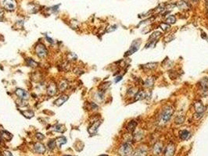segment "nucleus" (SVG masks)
Here are the masks:
<instances>
[{
  "instance_id": "f257e3e1",
  "label": "nucleus",
  "mask_w": 208,
  "mask_h": 156,
  "mask_svg": "<svg viewBox=\"0 0 208 156\" xmlns=\"http://www.w3.org/2000/svg\"><path fill=\"white\" fill-rule=\"evenodd\" d=\"M133 153L131 144L128 142H125L120 146L118 149V154L121 156H130Z\"/></svg>"
},
{
  "instance_id": "f03ea898",
  "label": "nucleus",
  "mask_w": 208,
  "mask_h": 156,
  "mask_svg": "<svg viewBox=\"0 0 208 156\" xmlns=\"http://www.w3.org/2000/svg\"><path fill=\"white\" fill-rule=\"evenodd\" d=\"M173 113H174V109L171 106L167 105L164 108L163 113H162V120L164 121V123H167L170 120L171 116L173 115Z\"/></svg>"
},
{
  "instance_id": "7ed1b4c3",
  "label": "nucleus",
  "mask_w": 208,
  "mask_h": 156,
  "mask_svg": "<svg viewBox=\"0 0 208 156\" xmlns=\"http://www.w3.org/2000/svg\"><path fill=\"white\" fill-rule=\"evenodd\" d=\"M0 5L8 11H13L16 7L15 0H0Z\"/></svg>"
},
{
  "instance_id": "20e7f679",
  "label": "nucleus",
  "mask_w": 208,
  "mask_h": 156,
  "mask_svg": "<svg viewBox=\"0 0 208 156\" xmlns=\"http://www.w3.org/2000/svg\"><path fill=\"white\" fill-rule=\"evenodd\" d=\"M35 52L37 56L39 58H45L46 57L47 54H48V51L46 48V46L42 44V43H39L35 47Z\"/></svg>"
},
{
  "instance_id": "39448f33",
  "label": "nucleus",
  "mask_w": 208,
  "mask_h": 156,
  "mask_svg": "<svg viewBox=\"0 0 208 156\" xmlns=\"http://www.w3.org/2000/svg\"><path fill=\"white\" fill-rule=\"evenodd\" d=\"M100 124H101V121L100 120H96V121L93 122V123L91 126H90L89 128L88 129V133L91 134V135H95L97 133L98 128H99V126H100Z\"/></svg>"
},
{
  "instance_id": "423d86ee",
  "label": "nucleus",
  "mask_w": 208,
  "mask_h": 156,
  "mask_svg": "<svg viewBox=\"0 0 208 156\" xmlns=\"http://www.w3.org/2000/svg\"><path fill=\"white\" fill-rule=\"evenodd\" d=\"M175 151V146L174 144H169L164 149V156H173Z\"/></svg>"
},
{
  "instance_id": "0eeeda50",
  "label": "nucleus",
  "mask_w": 208,
  "mask_h": 156,
  "mask_svg": "<svg viewBox=\"0 0 208 156\" xmlns=\"http://www.w3.org/2000/svg\"><path fill=\"white\" fill-rule=\"evenodd\" d=\"M15 93L16 95L18 96V98H19L20 99H23V100H27L28 98H29V95L28 94V92H27L26 91L21 89V88H18L15 91Z\"/></svg>"
},
{
  "instance_id": "6e6552de",
  "label": "nucleus",
  "mask_w": 208,
  "mask_h": 156,
  "mask_svg": "<svg viewBox=\"0 0 208 156\" xmlns=\"http://www.w3.org/2000/svg\"><path fill=\"white\" fill-rule=\"evenodd\" d=\"M200 87L202 92H203V93L208 92V79L206 77H203L200 81Z\"/></svg>"
},
{
  "instance_id": "1a4fd4ad",
  "label": "nucleus",
  "mask_w": 208,
  "mask_h": 156,
  "mask_svg": "<svg viewBox=\"0 0 208 156\" xmlns=\"http://www.w3.org/2000/svg\"><path fill=\"white\" fill-rule=\"evenodd\" d=\"M34 151L36 153L42 154L46 151V147L44 146V144H42L41 143H36L34 144Z\"/></svg>"
},
{
  "instance_id": "9d476101",
  "label": "nucleus",
  "mask_w": 208,
  "mask_h": 156,
  "mask_svg": "<svg viewBox=\"0 0 208 156\" xmlns=\"http://www.w3.org/2000/svg\"><path fill=\"white\" fill-rule=\"evenodd\" d=\"M194 108L196 110V113H202L204 112V106L200 101H196L194 102Z\"/></svg>"
},
{
  "instance_id": "9b49d317",
  "label": "nucleus",
  "mask_w": 208,
  "mask_h": 156,
  "mask_svg": "<svg viewBox=\"0 0 208 156\" xmlns=\"http://www.w3.org/2000/svg\"><path fill=\"white\" fill-rule=\"evenodd\" d=\"M57 87H56V85L55 84H50L47 88V94L48 95L52 97L54 95H56V92H57Z\"/></svg>"
},
{
  "instance_id": "f8f14e48",
  "label": "nucleus",
  "mask_w": 208,
  "mask_h": 156,
  "mask_svg": "<svg viewBox=\"0 0 208 156\" xmlns=\"http://www.w3.org/2000/svg\"><path fill=\"white\" fill-rule=\"evenodd\" d=\"M132 156H146V149L142 147L140 148H138L135 152H133Z\"/></svg>"
},
{
  "instance_id": "ddd939ff",
  "label": "nucleus",
  "mask_w": 208,
  "mask_h": 156,
  "mask_svg": "<svg viewBox=\"0 0 208 156\" xmlns=\"http://www.w3.org/2000/svg\"><path fill=\"white\" fill-rule=\"evenodd\" d=\"M68 100V96L67 95H63V96H60V98H58L56 101H55V105H57V106H60L64 104V102H66Z\"/></svg>"
},
{
  "instance_id": "4468645a",
  "label": "nucleus",
  "mask_w": 208,
  "mask_h": 156,
  "mask_svg": "<svg viewBox=\"0 0 208 156\" xmlns=\"http://www.w3.org/2000/svg\"><path fill=\"white\" fill-rule=\"evenodd\" d=\"M146 96V93L144 91H139L137 92V94L135 95V101H139V100H142L143 98H145Z\"/></svg>"
},
{
  "instance_id": "2eb2a0df",
  "label": "nucleus",
  "mask_w": 208,
  "mask_h": 156,
  "mask_svg": "<svg viewBox=\"0 0 208 156\" xmlns=\"http://www.w3.org/2000/svg\"><path fill=\"white\" fill-rule=\"evenodd\" d=\"M68 86V83H67V81L66 80H61L59 84H58V89L60 91H64L67 87Z\"/></svg>"
},
{
  "instance_id": "dca6fc26",
  "label": "nucleus",
  "mask_w": 208,
  "mask_h": 156,
  "mask_svg": "<svg viewBox=\"0 0 208 156\" xmlns=\"http://www.w3.org/2000/svg\"><path fill=\"white\" fill-rule=\"evenodd\" d=\"M162 149H163L162 144L161 143H157L154 146H153V153H154L155 154H159L162 151Z\"/></svg>"
},
{
  "instance_id": "f3484780",
  "label": "nucleus",
  "mask_w": 208,
  "mask_h": 156,
  "mask_svg": "<svg viewBox=\"0 0 208 156\" xmlns=\"http://www.w3.org/2000/svg\"><path fill=\"white\" fill-rule=\"evenodd\" d=\"M189 136H190V133H189L188 130H182V131H180L179 133V137H180V139L181 140H182V141H185V140H187Z\"/></svg>"
},
{
  "instance_id": "a211bd4d",
  "label": "nucleus",
  "mask_w": 208,
  "mask_h": 156,
  "mask_svg": "<svg viewBox=\"0 0 208 156\" xmlns=\"http://www.w3.org/2000/svg\"><path fill=\"white\" fill-rule=\"evenodd\" d=\"M137 126V123L136 121H135V120H131L130 121L128 125H127V129L129 132H133L135 130V128H136Z\"/></svg>"
},
{
  "instance_id": "6ab92c4d",
  "label": "nucleus",
  "mask_w": 208,
  "mask_h": 156,
  "mask_svg": "<svg viewBox=\"0 0 208 156\" xmlns=\"http://www.w3.org/2000/svg\"><path fill=\"white\" fill-rule=\"evenodd\" d=\"M67 143V138L64 137H60L56 140V144L58 146V148H60L62 145H64Z\"/></svg>"
},
{
  "instance_id": "aec40b11",
  "label": "nucleus",
  "mask_w": 208,
  "mask_h": 156,
  "mask_svg": "<svg viewBox=\"0 0 208 156\" xmlns=\"http://www.w3.org/2000/svg\"><path fill=\"white\" fill-rule=\"evenodd\" d=\"M0 136H1L2 138H3L4 140H6L7 141H10L12 138V135L6 131H2L0 133Z\"/></svg>"
},
{
  "instance_id": "412c9836",
  "label": "nucleus",
  "mask_w": 208,
  "mask_h": 156,
  "mask_svg": "<svg viewBox=\"0 0 208 156\" xmlns=\"http://www.w3.org/2000/svg\"><path fill=\"white\" fill-rule=\"evenodd\" d=\"M177 6L180 9V10H187V9L188 8V3L185 1H180L177 4Z\"/></svg>"
},
{
  "instance_id": "4be33fe9",
  "label": "nucleus",
  "mask_w": 208,
  "mask_h": 156,
  "mask_svg": "<svg viewBox=\"0 0 208 156\" xmlns=\"http://www.w3.org/2000/svg\"><path fill=\"white\" fill-rule=\"evenodd\" d=\"M154 81H155V78L154 77H149L146 79V83H145V85L148 87H150L153 85L154 84Z\"/></svg>"
},
{
  "instance_id": "5701e85b",
  "label": "nucleus",
  "mask_w": 208,
  "mask_h": 156,
  "mask_svg": "<svg viewBox=\"0 0 208 156\" xmlns=\"http://www.w3.org/2000/svg\"><path fill=\"white\" fill-rule=\"evenodd\" d=\"M139 49V48L137 47V46H135V45H133V46H131V48L126 52V54H125V56H131V54H133V53H135V52H136L137 50Z\"/></svg>"
},
{
  "instance_id": "b1692460",
  "label": "nucleus",
  "mask_w": 208,
  "mask_h": 156,
  "mask_svg": "<svg viewBox=\"0 0 208 156\" xmlns=\"http://www.w3.org/2000/svg\"><path fill=\"white\" fill-rule=\"evenodd\" d=\"M52 130H55L56 132H64L65 130V128L64 127V126H62V125H56V126H54L53 128H52Z\"/></svg>"
},
{
  "instance_id": "393cba45",
  "label": "nucleus",
  "mask_w": 208,
  "mask_h": 156,
  "mask_svg": "<svg viewBox=\"0 0 208 156\" xmlns=\"http://www.w3.org/2000/svg\"><path fill=\"white\" fill-rule=\"evenodd\" d=\"M26 62L28 63V65L29 66H31V67H35L38 66V63L36 62L35 61H34L32 59H26Z\"/></svg>"
},
{
  "instance_id": "a878e982",
  "label": "nucleus",
  "mask_w": 208,
  "mask_h": 156,
  "mask_svg": "<svg viewBox=\"0 0 208 156\" xmlns=\"http://www.w3.org/2000/svg\"><path fill=\"white\" fill-rule=\"evenodd\" d=\"M21 113L24 115V116H25L26 118H31L34 116V113L31 110H27V111L24 112H21Z\"/></svg>"
},
{
  "instance_id": "bb28decb",
  "label": "nucleus",
  "mask_w": 208,
  "mask_h": 156,
  "mask_svg": "<svg viewBox=\"0 0 208 156\" xmlns=\"http://www.w3.org/2000/svg\"><path fill=\"white\" fill-rule=\"evenodd\" d=\"M175 21H176V18H175V16H173V15L169 16L167 18V20H166V22H167V24H175Z\"/></svg>"
},
{
  "instance_id": "cd10ccee",
  "label": "nucleus",
  "mask_w": 208,
  "mask_h": 156,
  "mask_svg": "<svg viewBox=\"0 0 208 156\" xmlns=\"http://www.w3.org/2000/svg\"><path fill=\"white\" fill-rule=\"evenodd\" d=\"M67 59L70 60V61H74L77 59V56L73 52H70L67 55Z\"/></svg>"
},
{
  "instance_id": "c85d7f7f",
  "label": "nucleus",
  "mask_w": 208,
  "mask_h": 156,
  "mask_svg": "<svg viewBox=\"0 0 208 156\" xmlns=\"http://www.w3.org/2000/svg\"><path fill=\"white\" fill-rule=\"evenodd\" d=\"M184 121H185V117L183 116H178L175 119V123H177V124H181V123H184Z\"/></svg>"
},
{
  "instance_id": "c756f323",
  "label": "nucleus",
  "mask_w": 208,
  "mask_h": 156,
  "mask_svg": "<svg viewBox=\"0 0 208 156\" xmlns=\"http://www.w3.org/2000/svg\"><path fill=\"white\" fill-rule=\"evenodd\" d=\"M48 146H49V148L50 150L54 149L55 148V147H56V141H54V140L49 141V142L48 143Z\"/></svg>"
},
{
  "instance_id": "7c9ffc66",
  "label": "nucleus",
  "mask_w": 208,
  "mask_h": 156,
  "mask_svg": "<svg viewBox=\"0 0 208 156\" xmlns=\"http://www.w3.org/2000/svg\"><path fill=\"white\" fill-rule=\"evenodd\" d=\"M157 65V63L156 62H153V63H147L146 65H145V67L148 68V69H153L155 68Z\"/></svg>"
},
{
  "instance_id": "2f4dec72",
  "label": "nucleus",
  "mask_w": 208,
  "mask_h": 156,
  "mask_svg": "<svg viewBox=\"0 0 208 156\" xmlns=\"http://www.w3.org/2000/svg\"><path fill=\"white\" fill-rule=\"evenodd\" d=\"M110 82H106V83L103 84L100 86V88L102 89L101 91H104L106 89H107L108 87H110Z\"/></svg>"
},
{
  "instance_id": "473e14b6",
  "label": "nucleus",
  "mask_w": 208,
  "mask_h": 156,
  "mask_svg": "<svg viewBox=\"0 0 208 156\" xmlns=\"http://www.w3.org/2000/svg\"><path fill=\"white\" fill-rule=\"evenodd\" d=\"M160 35V32H158V31H157V32H154L153 33L151 36H150V39H155V38H157V37H159Z\"/></svg>"
},
{
  "instance_id": "72a5a7b5",
  "label": "nucleus",
  "mask_w": 208,
  "mask_h": 156,
  "mask_svg": "<svg viewBox=\"0 0 208 156\" xmlns=\"http://www.w3.org/2000/svg\"><path fill=\"white\" fill-rule=\"evenodd\" d=\"M160 27L164 30V31H167L170 28V26L167 25V24H160Z\"/></svg>"
},
{
  "instance_id": "f704fd0d",
  "label": "nucleus",
  "mask_w": 208,
  "mask_h": 156,
  "mask_svg": "<svg viewBox=\"0 0 208 156\" xmlns=\"http://www.w3.org/2000/svg\"><path fill=\"white\" fill-rule=\"evenodd\" d=\"M202 113H196L195 114H194V119L195 120H200V119L202 117Z\"/></svg>"
},
{
  "instance_id": "c9c22d12",
  "label": "nucleus",
  "mask_w": 208,
  "mask_h": 156,
  "mask_svg": "<svg viewBox=\"0 0 208 156\" xmlns=\"http://www.w3.org/2000/svg\"><path fill=\"white\" fill-rule=\"evenodd\" d=\"M36 137H37V138L38 139H39V140H42V139H44V135L43 134H42V133H36Z\"/></svg>"
},
{
  "instance_id": "e433bc0d",
  "label": "nucleus",
  "mask_w": 208,
  "mask_h": 156,
  "mask_svg": "<svg viewBox=\"0 0 208 156\" xmlns=\"http://www.w3.org/2000/svg\"><path fill=\"white\" fill-rule=\"evenodd\" d=\"M3 154V156H13L12 153L9 151H4Z\"/></svg>"
},
{
  "instance_id": "4c0bfd02",
  "label": "nucleus",
  "mask_w": 208,
  "mask_h": 156,
  "mask_svg": "<svg viewBox=\"0 0 208 156\" xmlns=\"http://www.w3.org/2000/svg\"><path fill=\"white\" fill-rule=\"evenodd\" d=\"M110 29H107V32H111V31H114L117 29V26H111L110 27H109Z\"/></svg>"
},
{
  "instance_id": "58836bf2",
  "label": "nucleus",
  "mask_w": 208,
  "mask_h": 156,
  "mask_svg": "<svg viewBox=\"0 0 208 156\" xmlns=\"http://www.w3.org/2000/svg\"><path fill=\"white\" fill-rule=\"evenodd\" d=\"M122 79V77L121 76H118V77H117L116 78H115V82L117 83V82H118L119 80H121Z\"/></svg>"
},
{
  "instance_id": "ea45409f",
  "label": "nucleus",
  "mask_w": 208,
  "mask_h": 156,
  "mask_svg": "<svg viewBox=\"0 0 208 156\" xmlns=\"http://www.w3.org/2000/svg\"><path fill=\"white\" fill-rule=\"evenodd\" d=\"M3 11L0 9V20L3 19Z\"/></svg>"
},
{
  "instance_id": "a19ab883",
  "label": "nucleus",
  "mask_w": 208,
  "mask_h": 156,
  "mask_svg": "<svg viewBox=\"0 0 208 156\" xmlns=\"http://www.w3.org/2000/svg\"><path fill=\"white\" fill-rule=\"evenodd\" d=\"M46 38H47V40H48V41L49 42H50V43H53V41H52V39H51L50 38H49V37L46 35Z\"/></svg>"
},
{
  "instance_id": "79ce46f5",
  "label": "nucleus",
  "mask_w": 208,
  "mask_h": 156,
  "mask_svg": "<svg viewBox=\"0 0 208 156\" xmlns=\"http://www.w3.org/2000/svg\"><path fill=\"white\" fill-rule=\"evenodd\" d=\"M99 156H107V155H106V154H102V155H99Z\"/></svg>"
},
{
  "instance_id": "37998d69",
  "label": "nucleus",
  "mask_w": 208,
  "mask_h": 156,
  "mask_svg": "<svg viewBox=\"0 0 208 156\" xmlns=\"http://www.w3.org/2000/svg\"><path fill=\"white\" fill-rule=\"evenodd\" d=\"M65 156H71V155H65Z\"/></svg>"
},
{
  "instance_id": "c03bdc74",
  "label": "nucleus",
  "mask_w": 208,
  "mask_h": 156,
  "mask_svg": "<svg viewBox=\"0 0 208 156\" xmlns=\"http://www.w3.org/2000/svg\"><path fill=\"white\" fill-rule=\"evenodd\" d=\"M193 1H198V0H193Z\"/></svg>"
}]
</instances>
